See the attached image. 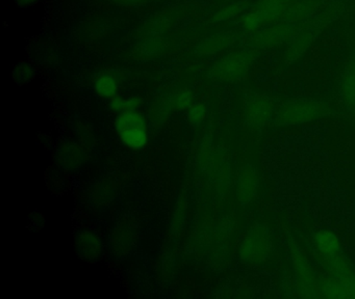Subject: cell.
<instances>
[{
    "label": "cell",
    "instance_id": "obj_1",
    "mask_svg": "<svg viewBox=\"0 0 355 299\" xmlns=\"http://www.w3.org/2000/svg\"><path fill=\"white\" fill-rule=\"evenodd\" d=\"M329 112L330 106L319 100H288L276 109L273 123L275 126H298L321 120Z\"/></svg>",
    "mask_w": 355,
    "mask_h": 299
},
{
    "label": "cell",
    "instance_id": "obj_2",
    "mask_svg": "<svg viewBox=\"0 0 355 299\" xmlns=\"http://www.w3.org/2000/svg\"><path fill=\"white\" fill-rule=\"evenodd\" d=\"M272 248L273 239L271 230L266 224H259L253 226L245 235L239 255L244 263L261 265L269 259Z\"/></svg>",
    "mask_w": 355,
    "mask_h": 299
},
{
    "label": "cell",
    "instance_id": "obj_3",
    "mask_svg": "<svg viewBox=\"0 0 355 299\" xmlns=\"http://www.w3.org/2000/svg\"><path fill=\"white\" fill-rule=\"evenodd\" d=\"M288 248L298 296L301 298H321L318 289V276L309 257L292 238L288 241Z\"/></svg>",
    "mask_w": 355,
    "mask_h": 299
},
{
    "label": "cell",
    "instance_id": "obj_4",
    "mask_svg": "<svg viewBox=\"0 0 355 299\" xmlns=\"http://www.w3.org/2000/svg\"><path fill=\"white\" fill-rule=\"evenodd\" d=\"M291 0H259L252 8L242 17V26L250 33L282 22L286 16Z\"/></svg>",
    "mask_w": 355,
    "mask_h": 299
},
{
    "label": "cell",
    "instance_id": "obj_5",
    "mask_svg": "<svg viewBox=\"0 0 355 299\" xmlns=\"http://www.w3.org/2000/svg\"><path fill=\"white\" fill-rule=\"evenodd\" d=\"M257 60V53L253 50L243 49L232 52L222 57L214 64L211 74L218 80H240L248 74Z\"/></svg>",
    "mask_w": 355,
    "mask_h": 299
},
{
    "label": "cell",
    "instance_id": "obj_6",
    "mask_svg": "<svg viewBox=\"0 0 355 299\" xmlns=\"http://www.w3.org/2000/svg\"><path fill=\"white\" fill-rule=\"evenodd\" d=\"M300 23L282 22L268 25L253 33L249 45L252 49L270 50L288 43L301 28Z\"/></svg>",
    "mask_w": 355,
    "mask_h": 299
},
{
    "label": "cell",
    "instance_id": "obj_7",
    "mask_svg": "<svg viewBox=\"0 0 355 299\" xmlns=\"http://www.w3.org/2000/svg\"><path fill=\"white\" fill-rule=\"evenodd\" d=\"M273 100L265 95H257L246 103L244 109L245 123L251 129L265 127L275 114Z\"/></svg>",
    "mask_w": 355,
    "mask_h": 299
},
{
    "label": "cell",
    "instance_id": "obj_8",
    "mask_svg": "<svg viewBox=\"0 0 355 299\" xmlns=\"http://www.w3.org/2000/svg\"><path fill=\"white\" fill-rule=\"evenodd\" d=\"M261 185V176L259 170L252 164H246L240 170L236 179V199L242 205H248L254 201Z\"/></svg>",
    "mask_w": 355,
    "mask_h": 299
},
{
    "label": "cell",
    "instance_id": "obj_9",
    "mask_svg": "<svg viewBox=\"0 0 355 299\" xmlns=\"http://www.w3.org/2000/svg\"><path fill=\"white\" fill-rule=\"evenodd\" d=\"M313 248L319 262L342 255V244L338 235L331 230H317L313 237Z\"/></svg>",
    "mask_w": 355,
    "mask_h": 299
},
{
    "label": "cell",
    "instance_id": "obj_10",
    "mask_svg": "<svg viewBox=\"0 0 355 299\" xmlns=\"http://www.w3.org/2000/svg\"><path fill=\"white\" fill-rule=\"evenodd\" d=\"M315 33L309 27H301L298 33L286 43V50L284 52V60L286 64H294L300 60L315 41Z\"/></svg>",
    "mask_w": 355,
    "mask_h": 299
},
{
    "label": "cell",
    "instance_id": "obj_11",
    "mask_svg": "<svg viewBox=\"0 0 355 299\" xmlns=\"http://www.w3.org/2000/svg\"><path fill=\"white\" fill-rule=\"evenodd\" d=\"M340 96L343 105L355 111V56L347 60L340 80Z\"/></svg>",
    "mask_w": 355,
    "mask_h": 299
},
{
    "label": "cell",
    "instance_id": "obj_12",
    "mask_svg": "<svg viewBox=\"0 0 355 299\" xmlns=\"http://www.w3.org/2000/svg\"><path fill=\"white\" fill-rule=\"evenodd\" d=\"M76 246L83 259L94 261L98 259L103 251L101 239L91 230H83L76 238Z\"/></svg>",
    "mask_w": 355,
    "mask_h": 299
},
{
    "label": "cell",
    "instance_id": "obj_13",
    "mask_svg": "<svg viewBox=\"0 0 355 299\" xmlns=\"http://www.w3.org/2000/svg\"><path fill=\"white\" fill-rule=\"evenodd\" d=\"M321 0H291L284 16V22L301 23L315 14Z\"/></svg>",
    "mask_w": 355,
    "mask_h": 299
},
{
    "label": "cell",
    "instance_id": "obj_14",
    "mask_svg": "<svg viewBox=\"0 0 355 299\" xmlns=\"http://www.w3.org/2000/svg\"><path fill=\"white\" fill-rule=\"evenodd\" d=\"M318 289H319L321 298H348V292L344 282L327 273L324 274L321 278H318Z\"/></svg>",
    "mask_w": 355,
    "mask_h": 299
},
{
    "label": "cell",
    "instance_id": "obj_15",
    "mask_svg": "<svg viewBox=\"0 0 355 299\" xmlns=\"http://www.w3.org/2000/svg\"><path fill=\"white\" fill-rule=\"evenodd\" d=\"M84 150L78 145L69 143L61 149L59 154V161L62 167L65 170H78L85 163Z\"/></svg>",
    "mask_w": 355,
    "mask_h": 299
},
{
    "label": "cell",
    "instance_id": "obj_16",
    "mask_svg": "<svg viewBox=\"0 0 355 299\" xmlns=\"http://www.w3.org/2000/svg\"><path fill=\"white\" fill-rule=\"evenodd\" d=\"M121 143L126 147L135 151L142 150L148 141V134H147V128L130 129V130L122 131L117 133Z\"/></svg>",
    "mask_w": 355,
    "mask_h": 299
},
{
    "label": "cell",
    "instance_id": "obj_17",
    "mask_svg": "<svg viewBox=\"0 0 355 299\" xmlns=\"http://www.w3.org/2000/svg\"><path fill=\"white\" fill-rule=\"evenodd\" d=\"M94 91L97 96L105 100L113 99L117 96L118 83L112 75L103 74L97 77L94 82Z\"/></svg>",
    "mask_w": 355,
    "mask_h": 299
},
{
    "label": "cell",
    "instance_id": "obj_18",
    "mask_svg": "<svg viewBox=\"0 0 355 299\" xmlns=\"http://www.w3.org/2000/svg\"><path fill=\"white\" fill-rule=\"evenodd\" d=\"M142 103V99L139 97L122 98L116 96L113 99L110 100V108L113 111L121 114L128 110H138Z\"/></svg>",
    "mask_w": 355,
    "mask_h": 299
},
{
    "label": "cell",
    "instance_id": "obj_19",
    "mask_svg": "<svg viewBox=\"0 0 355 299\" xmlns=\"http://www.w3.org/2000/svg\"><path fill=\"white\" fill-rule=\"evenodd\" d=\"M232 37L230 35H218L211 37L205 42L202 46V51L205 53H216V52L222 51L223 49L230 47L232 45Z\"/></svg>",
    "mask_w": 355,
    "mask_h": 299
},
{
    "label": "cell",
    "instance_id": "obj_20",
    "mask_svg": "<svg viewBox=\"0 0 355 299\" xmlns=\"http://www.w3.org/2000/svg\"><path fill=\"white\" fill-rule=\"evenodd\" d=\"M207 107L202 103H193L187 109V118L192 125H199L207 116Z\"/></svg>",
    "mask_w": 355,
    "mask_h": 299
},
{
    "label": "cell",
    "instance_id": "obj_21",
    "mask_svg": "<svg viewBox=\"0 0 355 299\" xmlns=\"http://www.w3.org/2000/svg\"><path fill=\"white\" fill-rule=\"evenodd\" d=\"M13 77L15 78L16 82L26 83L32 80L35 77V71L31 64L26 62H21V64L16 66L15 70L13 72Z\"/></svg>",
    "mask_w": 355,
    "mask_h": 299
},
{
    "label": "cell",
    "instance_id": "obj_22",
    "mask_svg": "<svg viewBox=\"0 0 355 299\" xmlns=\"http://www.w3.org/2000/svg\"><path fill=\"white\" fill-rule=\"evenodd\" d=\"M244 10V6L241 3H232L225 8L220 10L217 14L215 15V20L218 22H223V21L230 20V19L234 18L238 16Z\"/></svg>",
    "mask_w": 355,
    "mask_h": 299
},
{
    "label": "cell",
    "instance_id": "obj_23",
    "mask_svg": "<svg viewBox=\"0 0 355 299\" xmlns=\"http://www.w3.org/2000/svg\"><path fill=\"white\" fill-rule=\"evenodd\" d=\"M193 104V95L191 91H186L180 93L176 98L175 105L178 109L187 110Z\"/></svg>",
    "mask_w": 355,
    "mask_h": 299
},
{
    "label": "cell",
    "instance_id": "obj_24",
    "mask_svg": "<svg viewBox=\"0 0 355 299\" xmlns=\"http://www.w3.org/2000/svg\"><path fill=\"white\" fill-rule=\"evenodd\" d=\"M348 292L349 299H355V271L351 272L346 278L342 280Z\"/></svg>",
    "mask_w": 355,
    "mask_h": 299
},
{
    "label": "cell",
    "instance_id": "obj_25",
    "mask_svg": "<svg viewBox=\"0 0 355 299\" xmlns=\"http://www.w3.org/2000/svg\"><path fill=\"white\" fill-rule=\"evenodd\" d=\"M40 0H15V3L19 6L20 8H28L30 6H35L38 3Z\"/></svg>",
    "mask_w": 355,
    "mask_h": 299
},
{
    "label": "cell",
    "instance_id": "obj_26",
    "mask_svg": "<svg viewBox=\"0 0 355 299\" xmlns=\"http://www.w3.org/2000/svg\"><path fill=\"white\" fill-rule=\"evenodd\" d=\"M114 1L118 2V3L132 4V6H135V4L143 3V2L146 1V0H114Z\"/></svg>",
    "mask_w": 355,
    "mask_h": 299
}]
</instances>
